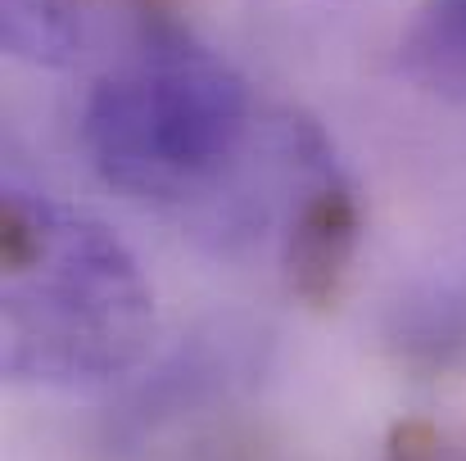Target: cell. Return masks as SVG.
<instances>
[{"label": "cell", "mask_w": 466, "mask_h": 461, "mask_svg": "<svg viewBox=\"0 0 466 461\" xmlns=\"http://www.w3.org/2000/svg\"><path fill=\"white\" fill-rule=\"evenodd\" d=\"M249 82L181 23L137 32V50L86 95L82 150L127 199L181 213L195 231L231 245L281 217L312 118H286L281 158L263 172L281 118L263 136Z\"/></svg>", "instance_id": "6da1fadb"}, {"label": "cell", "mask_w": 466, "mask_h": 461, "mask_svg": "<svg viewBox=\"0 0 466 461\" xmlns=\"http://www.w3.org/2000/svg\"><path fill=\"white\" fill-rule=\"evenodd\" d=\"M0 326L14 385L96 389L146 357L155 290L100 217L9 181L0 195Z\"/></svg>", "instance_id": "7a4b0ae2"}, {"label": "cell", "mask_w": 466, "mask_h": 461, "mask_svg": "<svg viewBox=\"0 0 466 461\" xmlns=\"http://www.w3.org/2000/svg\"><path fill=\"white\" fill-rule=\"evenodd\" d=\"M362 249V195L349 167L335 158L326 132L309 123L295 181L281 208V276L299 304L335 307L349 290Z\"/></svg>", "instance_id": "3957f363"}, {"label": "cell", "mask_w": 466, "mask_h": 461, "mask_svg": "<svg viewBox=\"0 0 466 461\" xmlns=\"http://www.w3.org/2000/svg\"><path fill=\"white\" fill-rule=\"evenodd\" d=\"M82 5L91 0H5V36L18 55L64 59L82 45ZM137 18V32L177 23V0H100Z\"/></svg>", "instance_id": "277c9868"}, {"label": "cell", "mask_w": 466, "mask_h": 461, "mask_svg": "<svg viewBox=\"0 0 466 461\" xmlns=\"http://www.w3.org/2000/svg\"><path fill=\"white\" fill-rule=\"evenodd\" d=\"M399 64L417 86L466 105V0H426L403 32Z\"/></svg>", "instance_id": "5b68a950"}, {"label": "cell", "mask_w": 466, "mask_h": 461, "mask_svg": "<svg viewBox=\"0 0 466 461\" xmlns=\"http://www.w3.org/2000/svg\"><path fill=\"white\" fill-rule=\"evenodd\" d=\"M376 461H466V448L453 444L444 430H435L431 421H403L394 426L385 453Z\"/></svg>", "instance_id": "8992f818"}]
</instances>
